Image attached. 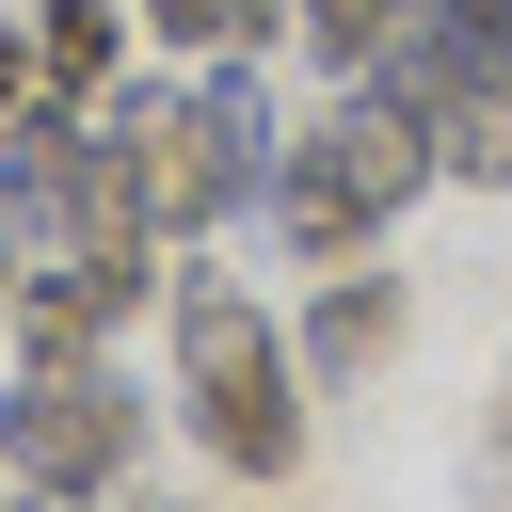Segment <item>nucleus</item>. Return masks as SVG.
I'll list each match as a JSON object with an SVG mask.
<instances>
[{"mask_svg": "<svg viewBox=\"0 0 512 512\" xmlns=\"http://www.w3.org/2000/svg\"><path fill=\"white\" fill-rule=\"evenodd\" d=\"M160 304H176V432L224 480H288L304 464V352H288V320L240 272H176Z\"/></svg>", "mask_w": 512, "mask_h": 512, "instance_id": "obj_1", "label": "nucleus"}, {"mask_svg": "<svg viewBox=\"0 0 512 512\" xmlns=\"http://www.w3.org/2000/svg\"><path fill=\"white\" fill-rule=\"evenodd\" d=\"M128 464H144V400H128L112 352H48V368L0 384V480H32V496H128Z\"/></svg>", "mask_w": 512, "mask_h": 512, "instance_id": "obj_2", "label": "nucleus"}, {"mask_svg": "<svg viewBox=\"0 0 512 512\" xmlns=\"http://www.w3.org/2000/svg\"><path fill=\"white\" fill-rule=\"evenodd\" d=\"M256 224L304 256V272H352V256H384V192H368V160H352V128L320 112V128H288V160H272V192H256Z\"/></svg>", "mask_w": 512, "mask_h": 512, "instance_id": "obj_3", "label": "nucleus"}, {"mask_svg": "<svg viewBox=\"0 0 512 512\" xmlns=\"http://www.w3.org/2000/svg\"><path fill=\"white\" fill-rule=\"evenodd\" d=\"M288 352H304V384H368V368L400 352V272H368V256H352V272H320V304H304V336H288Z\"/></svg>", "mask_w": 512, "mask_h": 512, "instance_id": "obj_4", "label": "nucleus"}, {"mask_svg": "<svg viewBox=\"0 0 512 512\" xmlns=\"http://www.w3.org/2000/svg\"><path fill=\"white\" fill-rule=\"evenodd\" d=\"M32 64H48V96H112L128 80V0H32Z\"/></svg>", "mask_w": 512, "mask_h": 512, "instance_id": "obj_5", "label": "nucleus"}, {"mask_svg": "<svg viewBox=\"0 0 512 512\" xmlns=\"http://www.w3.org/2000/svg\"><path fill=\"white\" fill-rule=\"evenodd\" d=\"M144 32H160V48H192V64H224V48H272V32H288V0H144Z\"/></svg>", "mask_w": 512, "mask_h": 512, "instance_id": "obj_6", "label": "nucleus"}, {"mask_svg": "<svg viewBox=\"0 0 512 512\" xmlns=\"http://www.w3.org/2000/svg\"><path fill=\"white\" fill-rule=\"evenodd\" d=\"M400 16H416V0H288V32H304L336 80H368V64L400 48Z\"/></svg>", "mask_w": 512, "mask_h": 512, "instance_id": "obj_7", "label": "nucleus"}, {"mask_svg": "<svg viewBox=\"0 0 512 512\" xmlns=\"http://www.w3.org/2000/svg\"><path fill=\"white\" fill-rule=\"evenodd\" d=\"M32 96H48V64H32V16H16V32H0V128H16Z\"/></svg>", "mask_w": 512, "mask_h": 512, "instance_id": "obj_8", "label": "nucleus"}, {"mask_svg": "<svg viewBox=\"0 0 512 512\" xmlns=\"http://www.w3.org/2000/svg\"><path fill=\"white\" fill-rule=\"evenodd\" d=\"M16 272H32V240H16V208H0V320H16Z\"/></svg>", "mask_w": 512, "mask_h": 512, "instance_id": "obj_9", "label": "nucleus"}, {"mask_svg": "<svg viewBox=\"0 0 512 512\" xmlns=\"http://www.w3.org/2000/svg\"><path fill=\"white\" fill-rule=\"evenodd\" d=\"M112 512H192V496H112Z\"/></svg>", "mask_w": 512, "mask_h": 512, "instance_id": "obj_10", "label": "nucleus"}, {"mask_svg": "<svg viewBox=\"0 0 512 512\" xmlns=\"http://www.w3.org/2000/svg\"><path fill=\"white\" fill-rule=\"evenodd\" d=\"M496 432H512V368H496Z\"/></svg>", "mask_w": 512, "mask_h": 512, "instance_id": "obj_11", "label": "nucleus"}]
</instances>
